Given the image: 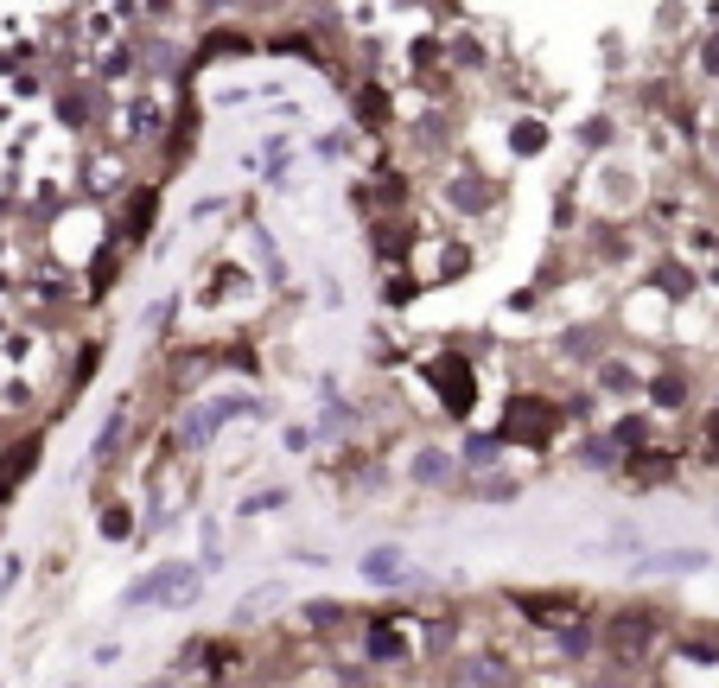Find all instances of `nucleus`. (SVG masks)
I'll list each match as a JSON object with an SVG mask.
<instances>
[{
	"instance_id": "39448f33",
	"label": "nucleus",
	"mask_w": 719,
	"mask_h": 688,
	"mask_svg": "<svg viewBox=\"0 0 719 688\" xmlns=\"http://www.w3.org/2000/svg\"><path fill=\"white\" fill-rule=\"evenodd\" d=\"M427 376L440 383V402L452 408V415H465V408H471V395H478V389H471V370H465V364H452V357H433Z\"/></svg>"
},
{
	"instance_id": "dca6fc26",
	"label": "nucleus",
	"mask_w": 719,
	"mask_h": 688,
	"mask_svg": "<svg viewBox=\"0 0 719 688\" xmlns=\"http://www.w3.org/2000/svg\"><path fill=\"white\" fill-rule=\"evenodd\" d=\"M490 459H497V440H465V466H490Z\"/></svg>"
},
{
	"instance_id": "9d476101",
	"label": "nucleus",
	"mask_w": 719,
	"mask_h": 688,
	"mask_svg": "<svg viewBox=\"0 0 719 688\" xmlns=\"http://www.w3.org/2000/svg\"><path fill=\"white\" fill-rule=\"evenodd\" d=\"M650 402H656V408H681V402H688V383H681V376H656V383H650Z\"/></svg>"
},
{
	"instance_id": "1a4fd4ad",
	"label": "nucleus",
	"mask_w": 719,
	"mask_h": 688,
	"mask_svg": "<svg viewBox=\"0 0 719 688\" xmlns=\"http://www.w3.org/2000/svg\"><path fill=\"white\" fill-rule=\"evenodd\" d=\"M147 134H160V109H153V102H134L128 109V141H147Z\"/></svg>"
},
{
	"instance_id": "f257e3e1",
	"label": "nucleus",
	"mask_w": 719,
	"mask_h": 688,
	"mask_svg": "<svg viewBox=\"0 0 719 688\" xmlns=\"http://www.w3.org/2000/svg\"><path fill=\"white\" fill-rule=\"evenodd\" d=\"M191 593H198V567L191 561H160L147 567L140 580H128V606H191Z\"/></svg>"
},
{
	"instance_id": "f3484780",
	"label": "nucleus",
	"mask_w": 719,
	"mask_h": 688,
	"mask_svg": "<svg viewBox=\"0 0 719 688\" xmlns=\"http://www.w3.org/2000/svg\"><path fill=\"white\" fill-rule=\"evenodd\" d=\"M274 504H287V491H261V497H242V510H249V516H255V510H274Z\"/></svg>"
},
{
	"instance_id": "423d86ee",
	"label": "nucleus",
	"mask_w": 719,
	"mask_h": 688,
	"mask_svg": "<svg viewBox=\"0 0 719 688\" xmlns=\"http://www.w3.org/2000/svg\"><path fill=\"white\" fill-rule=\"evenodd\" d=\"M357 574H363V580H376V587H408V580H420L414 567L395 555V548H376V555H363Z\"/></svg>"
},
{
	"instance_id": "f03ea898",
	"label": "nucleus",
	"mask_w": 719,
	"mask_h": 688,
	"mask_svg": "<svg viewBox=\"0 0 719 688\" xmlns=\"http://www.w3.org/2000/svg\"><path fill=\"white\" fill-rule=\"evenodd\" d=\"M255 395H230V402H210V408H191V415H185V427H179V440L185 446H204L210 434H217V427L223 421H236V415H255Z\"/></svg>"
},
{
	"instance_id": "a211bd4d",
	"label": "nucleus",
	"mask_w": 719,
	"mask_h": 688,
	"mask_svg": "<svg viewBox=\"0 0 719 688\" xmlns=\"http://www.w3.org/2000/svg\"><path fill=\"white\" fill-rule=\"evenodd\" d=\"M535 147H541V128L522 122V128H516V153H535Z\"/></svg>"
},
{
	"instance_id": "7ed1b4c3",
	"label": "nucleus",
	"mask_w": 719,
	"mask_h": 688,
	"mask_svg": "<svg viewBox=\"0 0 719 688\" xmlns=\"http://www.w3.org/2000/svg\"><path fill=\"white\" fill-rule=\"evenodd\" d=\"M656 638H662V625H656V618H643V612H618L605 625V644L618 650V657H643Z\"/></svg>"
},
{
	"instance_id": "0eeeda50",
	"label": "nucleus",
	"mask_w": 719,
	"mask_h": 688,
	"mask_svg": "<svg viewBox=\"0 0 719 688\" xmlns=\"http://www.w3.org/2000/svg\"><path fill=\"white\" fill-rule=\"evenodd\" d=\"M153 217H160V192H153V185H134V192H128V211H121V236L140 243Z\"/></svg>"
},
{
	"instance_id": "f8f14e48",
	"label": "nucleus",
	"mask_w": 719,
	"mask_h": 688,
	"mask_svg": "<svg viewBox=\"0 0 719 688\" xmlns=\"http://www.w3.org/2000/svg\"><path fill=\"white\" fill-rule=\"evenodd\" d=\"M446 472H452V459H446V453H420V459H414V478H420V485H440Z\"/></svg>"
},
{
	"instance_id": "6e6552de",
	"label": "nucleus",
	"mask_w": 719,
	"mask_h": 688,
	"mask_svg": "<svg viewBox=\"0 0 719 688\" xmlns=\"http://www.w3.org/2000/svg\"><path fill=\"white\" fill-rule=\"evenodd\" d=\"M516 606H522V618H535V625H567V618H580V599H573V593H560V599H516Z\"/></svg>"
},
{
	"instance_id": "9b49d317",
	"label": "nucleus",
	"mask_w": 719,
	"mask_h": 688,
	"mask_svg": "<svg viewBox=\"0 0 719 688\" xmlns=\"http://www.w3.org/2000/svg\"><path fill=\"white\" fill-rule=\"evenodd\" d=\"M630 472H637V478H669V453H650V446H637V453H630Z\"/></svg>"
},
{
	"instance_id": "aec40b11",
	"label": "nucleus",
	"mask_w": 719,
	"mask_h": 688,
	"mask_svg": "<svg viewBox=\"0 0 719 688\" xmlns=\"http://www.w3.org/2000/svg\"><path fill=\"white\" fill-rule=\"evenodd\" d=\"M707 71H719V45H707Z\"/></svg>"
},
{
	"instance_id": "20e7f679",
	"label": "nucleus",
	"mask_w": 719,
	"mask_h": 688,
	"mask_svg": "<svg viewBox=\"0 0 719 688\" xmlns=\"http://www.w3.org/2000/svg\"><path fill=\"white\" fill-rule=\"evenodd\" d=\"M363 650H370V663H401L414 650V638H408L401 618H370V625H363Z\"/></svg>"
},
{
	"instance_id": "2eb2a0df",
	"label": "nucleus",
	"mask_w": 719,
	"mask_h": 688,
	"mask_svg": "<svg viewBox=\"0 0 719 688\" xmlns=\"http://www.w3.org/2000/svg\"><path fill=\"white\" fill-rule=\"evenodd\" d=\"M554 638H560V650H567V657H586V650H592V631H586V625H573V631H554Z\"/></svg>"
},
{
	"instance_id": "ddd939ff",
	"label": "nucleus",
	"mask_w": 719,
	"mask_h": 688,
	"mask_svg": "<svg viewBox=\"0 0 719 688\" xmlns=\"http://www.w3.org/2000/svg\"><path fill=\"white\" fill-rule=\"evenodd\" d=\"M128 529H134V510H128V504H109V510H102V536H128Z\"/></svg>"
},
{
	"instance_id": "4468645a",
	"label": "nucleus",
	"mask_w": 719,
	"mask_h": 688,
	"mask_svg": "<svg viewBox=\"0 0 719 688\" xmlns=\"http://www.w3.org/2000/svg\"><path fill=\"white\" fill-rule=\"evenodd\" d=\"M599 383H605V389H618V395H630V389H637V370H624V364H605V370H599Z\"/></svg>"
},
{
	"instance_id": "6ab92c4d",
	"label": "nucleus",
	"mask_w": 719,
	"mask_h": 688,
	"mask_svg": "<svg viewBox=\"0 0 719 688\" xmlns=\"http://www.w3.org/2000/svg\"><path fill=\"white\" fill-rule=\"evenodd\" d=\"M306 618H312V625H338L344 612H338V606H306Z\"/></svg>"
}]
</instances>
